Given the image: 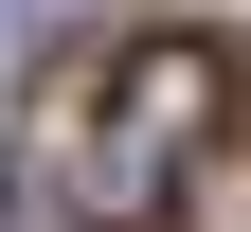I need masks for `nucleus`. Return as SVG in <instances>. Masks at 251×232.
I'll use <instances>...</instances> for the list:
<instances>
[{
	"mask_svg": "<svg viewBox=\"0 0 251 232\" xmlns=\"http://www.w3.org/2000/svg\"><path fill=\"white\" fill-rule=\"evenodd\" d=\"M215 125H233V36H144L108 89H90V232H179Z\"/></svg>",
	"mask_w": 251,
	"mask_h": 232,
	"instance_id": "nucleus-1",
	"label": "nucleus"
}]
</instances>
